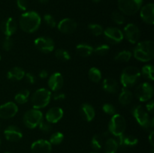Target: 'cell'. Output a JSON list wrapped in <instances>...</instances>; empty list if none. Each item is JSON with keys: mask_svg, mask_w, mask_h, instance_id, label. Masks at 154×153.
I'll use <instances>...</instances> for the list:
<instances>
[{"mask_svg": "<svg viewBox=\"0 0 154 153\" xmlns=\"http://www.w3.org/2000/svg\"><path fill=\"white\" fill-rule=\"evenodd\" d=\"M41 16L35 11H27L21 14L20 17V27L27 33L35 32L41 25Z\"/></svg>", "mask_w": 154, "mask_h": 153, "instance_id": "6da1fadb", "label": "cell"}, {"mask_svg": "<svg viewBox=\"0 0 154 153\" xmlns=\"http://www.w3.org/2000/svg\"><path fill=\"white\" fill-rule=\"evenodd\" d=\"M134 56L136 59L147 62L154 57V43L152 40H144L137 44L134 49Z\"/></svg>", "mask_w": 154, "mask_h": 153, "instance_id": "7a4b0ae2", "label": "cell"}, {"mask_svg": "<svg viewBox=\"0 0 154 153\" xmlns=\"http://www.w3.org/2000/svg\"><path fill=\"white\" fill-rule=\"evenodd\" d=\"M141 77V71L134 66H129L123 70L120 76V82L124 88L134 86Z\"/></svg>", "mask_w": 154, "mask_h": 153, "instance_id": "3957f363", "label": "cell"}, {"mask_svg": "<svg viewBox=\"0 0 154 153\" xmlns=\"http://www.w3.org/2000/svg\"><path fill=\"white\" fill-rule=\"evenodd\" d=\"M51 98V92L45 88L36 90L32 94L31 102L34 109L39 110L45 107L49 104Z\"/></svg>", "mask_w": 154, "mask_h": 153, "instance_id": "277c9868", "label": "cell"}, {"mask_svg": "<svg viewBox=\"0 0 154 153\" xmlns=\"http://www.w3.org/2000/svg\"><path fill=\"white\" fill-rule=\"evenodd\" d=\"M132 115L135 117L138 124L145 129L153 128L154 121L153 118H150L148 113L141 105L135 106L132 108Z\"/></svg>", "mask_w": 154, "mask_h": 153, "instance_id": "5b68a950", "label": "cell"}, {"mask_svg": "<svg viewBox=\"0 0 154 153\" xmlns=\"http://www.w3.org/2000/svg\"><path fill=\"white\" fill-rule=\"evenodd\" d=\"M126 128V122L124 117L120 114H114L112 116L108 124L109 132L116 137L122 136L124 134Z\"/></svg>", "mask_w": 154, "mask_h": 153, "instance_id": "8992f818", "label": "cell"}, {"mask_svg": "<svg viewBox=\"0 0 154 153\" xmlns=\"http://www.w3.org/2000/svg\"><path fill=\"white\" fill-rule=\"evenodd\" d=\"M143 0H118L120 12L126 15H134L141 9Z\"/></svg>", "mask_w": 154, "mask_h": 153, "instance_id": "52a82bcc", "label": "cell"}, {"mask_svg": "<svg viewBox=\"0 0 154 153\" xmlns=\"http://www.w3.org/2000/svg\"><path fill=\"white\" fill-rule=\"evenodd\" d=\"M43 120V114L39 110L32 109L26 111L23 116V123L28 128L33 129Z\"/></svg>", "mask_w": 154, "mask_h": 153, "instance_id": "ba28073f", "label": "cell"}, {"mask_svg": "<svg viewBox=\"0 0 154 153\" xmlns=\"http://www.w3.org/2000/svg\"><path fill=\"white\" fill-rule=\"evenodd\" d=\"M153 88L149 82H143L138 86L135 89V94L141 101H148L153 97Z\"/></svg>", "mask_w": 154, "mask_h": 153, "instance_id": "9c48e42d", "label": "cell"}, {"mask_svg": "<svg viewBox=\"0 0 154 153\" xmlns=\"http://www.w3.org/2000/svg\"><path fill=\"white\" fill-rule=\"evenodd\" d=\"M103 33L105 40L111 44H117L123 39V33L115 27L107 28L105 31H103Z\"/></svg>", "mask_w": 154, "mask_h": 153, "instance_id": "30bf717a", "label": "cell"}, {"mask_svg": "<svg viewBox=\"0 0 154 153\" xmlns=\"http://www.w3.org/2000/svg\"><path fill=\"white\" fill-rule=\"evenodd\" d=\"M35 46L41 52L49 53L54 49V42L53 39L48 37H39L35 40Z\"/></svg>", "mask_w": 154, "mask_h": 153, "instance_id": "8fae6325", "label": "cell"}, {"mask_svg": "<svg viewBox=\"0 0 154 153\" xmlns=\"http://www.w3.org/2000/svg\"><path fill=\"white\" fill-rule=\"evenodd\" d=\"M18 112V107L14 102H7L0 106V118L8 119L13 118Z\"/></svg>", "mask_w": 154, "mask_h": 153, "instance_id": "7c38bea8", "label": "cell"}, {"mask_svg": "<svg viewBox=\"0 0 154 153\" xmlns=\"http://www.w3.org/2000/svg\"><path fill=\"white\" fill-rule=\"evenodd\" d=\"M124 34L126 38L131 44H136L140 38V30L136 25L129 23L124 28Z\"/></svg>", "mask_w": 154, "mask_h": 153, "instance_id": "4fadbf2b", "label": "cell"}, {"mask_svg": "<svg viewBox=\"0 0 154 153\" xmlns=\"http://www.w3.org/2000/svg\"><path fill=\"white\" fill-rule=\"evenodd\" d=\"M140 15L145 23L153 25L154 23V4L148 3L143 6L140 10Z\"/></svg>", "mask_w": 154, "mask_h": 153, "instance_id": "5bb4252c", "label": "cell"}, {"mask_svg": "<svg viewBox=\"0 0 154 153\" xmlns=\"http://www.w3.org/2000/svg\"><path fill=\"white\" fill-rule=\"evenodd\" d=\"M52 146L49 141L45 140H38L32 144V153H51Z\"/></svg>", "mask_w": 154, "mask_h": 153, "instance_id": "9a60e30c", "label": "cell"}, {"mask_svg": "<svg viewBox=\"0 0 154 153\" xmlns=\"http://www.w3.org/2000/svg\"><path fill=\"white\" fill-rule=\"evenodd\" d=\"M58 29L63 34H72L76 30L77 23L71 18L63 19L58 24Z\"/></svg>", "mask_w": 154, "mask_h": 153, "instance_id": "2e32d148", "label": "cell"}, {"mask_svg": "<svg viewBox=\"0 0 154 153\" xmlns=\"http://www.w3.org/2000/svg\"><path fill=\"white\" fill-rule=\"evenodd\" d=\"M4 135L6 140L10 142H17L23 137V134L20 128L14 125L8 126L5 130Z\"/></svg>", "mask_w": 154, "mask_h": 153, "instance_id": "e0dca14e", "label": "cell"}, {"mask_svg": "<svg viewBox=\"0 0 154 153\" xmlns=\"http://www.w3.org/2000/svg\"><path fill=\"white\" fill-rule=\"evenodd\" d=\"M17 26L14 20L11 17L6 18L1 24V30L7 37H11L16 32Z\"/></svg>", "mask_w": 154, "mask_h": 153, "instance_id": "ac0fdd59", "label": "cell"}, {"mask_svg": "<svg viewBox=\"0 0 154 153\" xmlns=\"http://www.w3.org/2000/svg\"><path fill=\"white\" fill-rule=\"evenodd\" d=\"M64 80L60 73H54L48 80V86L52 91L58 92L63 87Z\"/></svg>", "mask_w": 154, "mask_h": 153, "instance_id": "d6986e66", "label": "cell"}, {"mask_svg": "<svg viewBox=\"0 0 154 153\" xmlns=\"http://www.w3.org/2000/svg\"><path fill=\"white\" fill-rule=\"evenodd\" d=\"M63 110L58 106H54V107L51 108L47 112L45 118H46V121L49 123H57L63 118Z\"/></svg>", "mask_w": 154, "mask_h": 153, "instance_id": "ffe728a7", "label": "cell"}, {"mask_svg": "<svg viewBox=\"0 0 154 153\" xmlns=\"http://www.w3.org/2000/svg\"><path fill=\"white\" fill-rule=\"evenodd\" d=\"M80 112L85 121L91 122L95 117V110L89 104H83L81 106Z\"/></svg>", "mask_w": 154, "mask_h": 153, "instance_id": "44dd1931", "label": "cell"}, {"mask_svg": "<svg viewBox=\"0 0 154 153\" xmlns=\"http://www.w3.org/2000/svg\"><path fill=\"white\" fill-rule=\"evenodd\" d=\"M102 88L108 93H116L118 91L119 86L117 81L113 78H107L102 82Z\"/></svg>", "mask_w": 154, "mask_h": 153, "instance_id": "7402d4cb", "label": "cell"}, {"mask_svg": "<svg viewBox=\"0 0 154 153\" xmlns=\"http://www.w3.org/2000/svg\"><path fill=\"white\" fill-rule=\"evenodd\" d=\"M25 76V71L23 69L19 67H14L11 69L7 74L8 79L12 81H19Z\"/></svg>", "mask_w": 154, "mask_h": 153, "instance_id": "603a6c76", "label": "cell"}, {"mask_svg": "<svg viewBox=\"0 0 154 153\" xmlns=\"http://www.w3.org/2000/svg\"><path fill=\"white\" fill-rule=\"evenodd\" d=\"M133 99V94H132V92L128 88H122L121 92H120V96H119V101L122 105H129L130 104L131 102L132 101Z\"/></svg>", "mask_w": 154, "mask_h": 153, "instance_id": "cb8c5ba5", "label": "cell"}, {"mask_svg": "<svg viewBox=\"0 0 154 153\" xmlns=\"http://www.w3.org/2000/svg\"><path fill=\"white\" fill-rule=\"evenodd\" d=\"M93 48L86 44H80L76 46V51L81 57H88L93 52Z\"/></svg>", "mask_w": 154, "mask_h": 153, "instance_id": "d4e9b609", "label": "cell"}, {"mask_svg": "<svg viewBox=\"0 0 154 153\" xmlns=\"http://www.w3.org/2000/svg\"><path fill=\"white\" fill-rule=\"evenodd\" d=\"M118 143L114 138H108L105 143V153H116L118 149Z\"/></svg>", "mask_w": 154, "mask_h": 153, "instance_id": "484cf974", "label": "cell"}, {"mask_svg": "<svg viewBox=\"0 0 154 153\" xmlns=\"http://www.w3.org/2000/svg\"><path fill=\"white\" fill-rule=\"evenodd\" d=\"M29 91L27 89H23L15 95V100L17 103L20 104H23L28 101L29 97Z\"/></svg>", "mask_w": 154, "mask_h": 153, "instance_id": "4316f807", "label": "cell"}, {"mask_svg": "<svg viewBox=\"0 0 154 153\" xmlns=\"http://www.w3.org/2000/svg\"><path fill=\"white\" fill-rule=\"evenodd\" d=\"M89 78L93 82H99L102 79V73L97 68H91L89 70Z\"/></svg>", "mask_w": 154, "mask_h": 153, "instance_id": "83f0119b", "label": "cell"}, {"mask_svg": "<svg viewBox=\"0 0 154 153\" xmlns=\"http://www.w3.org/2000/svg\"><path fill=\"white\" fill-rule=\"evenodd\" d=\"M132 53L128 50H123L117 53L114 57V60L119 62H127L130 60Z\"/></svg>", "mask_w": 154, "mask_h": 153, "instance_id": "f1b7e54d", "label": "cell"}, {"mask_svg": "<svg viewBox=\"0 0 154 153\" xmlns=\"http://www.w3.org/2000/svg\"><path fill=\"white\" fill-rule=\"evenodd\" d=\"M103 139L104 137L102 134H96L93 136L92 138L91 145L93 149L99 150L102 148L103 146Z\"/></svg>", "mask_w": 154, "mask_h": 153, "instance_id": "f546056e", "label": "cell"}, {"mask_svg": "<svg viewBox=\"0 0 154 153\" xmlns=\"http://www.w3.org/2000/svg\"><path fill=\"white\" fill-rule=\"evenodd\" d=\"M153 72L154 68L152 64H147L142 68V74L144 75V77L150 81H153L154 79Z\"/></svg>", "mask_w": 154, "mask_h": 153, "instance_id": "4dcf8cb0", "label": "cell"}, {"mask_svg": "<svg viewBox=\"0 0 154 153\" xmlns=\"http://www.w3.org/2000/svg\"><path fill=\"white\" fill-rule=\"evenodd\" d=\"M55 56L59 60H61L63 62L69 61L71 58V56L69 55V52L66 50L63 49H58L55 52Z\"/></svg>", "mask_w": 154, "mask_h": 153, "instance_id": "1f68e13d", "label": "cell"}, {"mask_svg": "<svg viewBox=\"0 0 154 153\" xmlns=\"http://www.w3.org/2000/svg\"><path fill=\"white\" fill-rule=\"evenodd\" d=\"M63 139H64V135L61 132H55L51 136L49 142L53 145H59L63 142Z\"/></svg>", "mask_w": 154, "mask_h": 153, "instance_id": "d6a6232c", "label": "cell"}, {"mask_svg": "<svg viewBox=\"0 0 154 153\" xmlns=\"http://www.w3.org/2000/svg\"><path fill=\"white\" fill-rule=\"evenodd\" d=\"M88 29L95 36H99L103 33V28L99 24L92 23L88 26Z\"/></svg>", "mask_w": 154, "mask_h": 153, "instance_id": "836d02e7", "label": "cell"}, {"mask_svg": "<svg viewBox=\"0 0 154 153\" xmlns=\"http://www.w3.org/2000/svg\"><path fill=\"white\" fill-rule=\"evenodd\" d=\"M111 18H112L113 21L116 24H118V25H121V24H123L125 22L124 15L120 11L115 10V11L113 12L112 14H111Z\"/></svg>", "mask_w": 154, "mask_h": 153, "instance_id": "e575fe53", "label": "cell"}, {"mask_svg": "<svg viewBox=\"0 0 154 153\" xmlns=\"http://www.w3.org/2000/svg\"><path fill=\"white\" fill-rule=\"evenodd\" d=\"M110 50V46L107 44H101L99 45L98 46H96L94 50H93V52H95V53L97 54L99 56H105L109 52Z\"/></svg>", "mask_w": 154, "mask_h": 153, "instance_id": "d590c367", "label": "cell"}, {"mask_svg": "<svg viewBox=\"0 0 154 153\" xmlns=\"http://www.w3.org/2000/svg\"><path fill=\"white\" fill-rule=\"evenodd\" d=\"M38 126L39 127V129L44 133H49L52 130V126L51 125V123L45 122L43 120H42V122L39 123Z\"/></svg>", "mask_w": 154, "mask_h": 153, "instance_id": "8d00e7d4", "label": "cell"}, {"mask_svg": "<svg viewBox=\"0 0 154 153\" xmlns=\"http://www.w3.org/2000/svg\"><path fill=\"white\" fill-rule=\"evenodd\" d=\"M44 20L46 22L47 25L51 27V28H54L57 26V22H56L55 19L51 14H45L44 16Z\"/></svg>", "mask_w": 154, "mask_h": 153, "instance_id": "74e56055", "label": "cell"}, {"mask_svg": "<svg viewBox=\"0 0 154 153\" xmlns=\"http://www.w3.org/2000/svg\"><path fill=\"white\" fill-rule=\"evenodd\" d=\"M13 40L11 38V37H6L2 42V47L6 51L11 50L13 47Z\"/></svg>", "mask_w": 154, "mask_h": 153, "instance_id": "f35d334b", "label": "cell"}, {"mask_svg": "<svg viewBox=\"0 0 154 153\" xmlns=\"http://www.w3.org/2000/svg\"><path fill=\"white\" fill-rule=\"evenodd\" d=\"M102 110L105 113L108 114V115L114 116V114H116L115 107L111 104H105L102 106Z\"/></svg>", "mask_w": 154, "mask_h": 153, "instance_id": "ab89813d", "label": "cell"}, {"mask_svg": "<svg viewBox=\"0 0 154 153\" xmlns=\"http://www.w3.org/2000/svg\"><path fill=\"white\" fill-rule=\"evenodd\" d=\"M17 5L21 10H26L28 7V2L26 0H17Z\"/></svg>", "mask_w": 154, "mask_h": 153, "instance_id": "60d3db41", "label": "cell"}, {"mask_svg": "<svg viewBox=\"0 0 154 153\" xmlns=\"http://www.w3.org/2000/svg\"><path fill=\"white\" fill-rule=\"evenodd\" d=\"M24 77L26 78L27 82L30 84H34L36 82V77L34 74H32V73H26L25 74V76Z\"/></svg>", "mask_w": 154, "mask_h": 153, "instance_id": "b9f144b4", "label": "cell"}, {"mask_svg": "<svg viewBox=\"0 0 154 153\" xmlns=\"http://www.w3.org/2000/svg\"><path fill=\"white\" fill-rule=\"evenodd\" d=\"M53 98L55 100H64L66 98V95L64 93L59 92H55L54 94H53Z\"/></svg>", "mask_w": 154, "mask_h": 153, "instance_id": "7bdbcfd3", "label": "cell"}, {"mask_svg": "<svg viewBox=\"0 0 154 153\" xmlns=\"http://www.w3.org/2000/svg\"><path fill=\"white\" fill-rule=\"evenodd\" d=\"M146 108H147V110L150 113H153V100H150L148 103L146 105Z\"/></svg>", "mask_w": 154, "mask_h": 153, "instance_id": "ee69618b", "label": "cell"}, {"mask_svg": "<svg viewBox=\"0 0 154 153\" xmlns=\"http://www.w3.org/2000/svg\"><path fill=\"white\" fill-rule=\"evenodd\" d=\"M48 71L45 70H41V72L39 73V76H40V78H42V79H46V78L48 77Z\"/></svg>", "mask_w": 154, "mask_h": 153, "instance_id": "f6af8a7d", "label": "cell"}, {"mask_svg": "<svg viewBox=\"0 0 154 153\" xmlns=\"http://www.w3.org/2000/svg\"><path fill=\"white\" fill-rule=\"evenodd\" d=\"M153 135H154V133L153 130H152V131L150 132V135H149V141H150V145H151L152 148L153 147Z\"/></svg>", "mask_w": 154, "mask_h": 153, "instance_id": "bcb514c9", "label": "cell"}, {"mask_svg": "<svg viewBox=\"0 0 154 153\" xmlns=\"http://www.w3.org/2000/svg\"><path fill=\"white\" fill-rule=\"evenodd\" d=\"M49 0H38V2H40L41 3H47Z\"/></svg>", "mask_w": 154, "mask_h": 153, "instance_id": "7dc6e473", "label": "cell"}, {"mask_svg": "<svg viewBox=\"0 0 154 153\" xmlns=\"http://www.w3.org/2000/svg\"><path fill=\"white\" fill-rule=\"evenodd\" d=\"M93 2L95 3H98L99 2H101V0H93Z\"/></svg>", "mask_w": 154, "mask_h": 153, "instance_id": "c3c4849f", "label": "cell"}, {"mask_svg": "<svg viewBox=\"0 0 154 153\" xmlns=\"http://www.w3.org/2000/svg\"><path fill=\"white\" fill-rule=\"evenodd\" d=\"M0 145H1V139H0Z\"/></svg>", "mask_w": 154, "mask_h": 153, "instance_id": "681fc988", "label": "cell"}, {"mask_svg": "<svg viewBox=\"0 0 154 153\" xmlns=\"http://www.w3.org/2000/svg\"><path fill=\"white\" fill-rule=\"evenodd\" d=\"M0 60H1V55H0Z\"/></svg>", "mask_w": 154, "mask_h": 153, "instance_id": "f907efd6", "label": "cell"}, {"mask_svg": "<svg viewBox=\"0 0 154 153\" xmlns=\"http://www.w3.org/2000/svg\"><path fill=\"white\" fill-rule=\"evenodd\" d=\"M5 153H11V152H5Z\"/></svg>", "mask_w": 154, "mask_h": 153, "instance_id": "816d5d0a", "label": "cell"}, {"mask_svg": "<svg viewBox=\"0 0 154 153\" xmlns=\"http://www.w3.org/2000/svg\"><path fill=\"white\" fill-rule=\"evenodd\" d=\"M93 153H97V152H93Z\"/></svg>", "mask_w": 154, "mask_h": 153, "instance_id": "f5cc1de1", "label": "cell"}]
</instances>
